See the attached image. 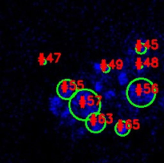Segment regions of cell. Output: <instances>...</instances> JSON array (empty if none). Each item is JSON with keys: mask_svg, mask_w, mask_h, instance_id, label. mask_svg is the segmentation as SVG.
Masks as SVG:
<instances>
[{"mask_svg": "<svg viewBox=\"0 0 164 163\" xmlns=\"http://www.w3.org/2000/svg\"><path fill=\"white\" fill-rule=\"evenodd\" d=\"M69 108L74 118L85 122L92 114L100 113L101 98L94 90L82 88L78 90L77 93L69 101Z\"/></svg>", "mask_w": 164, "mask_h": 163, "instance_id": "6da1fadb", "label": "cell"}, {"mask_svg": "<svg viewBox=\"0 0 164 163\" xmlns=\"http://www.w3.org/2000/svg\"><path fill=\"white\" fill-rule=\"evenodd\" d=\"M126 96L130 103L137 108L151 106L157 96V87L151 80L146 78H136L129 82Z\"/></svg>", "mask_w": 164, "mask_h": 163, "instance_id": "7a4b0ae2", "label": "cell"}, {"mask_svg": "<svg viewBox=\"0 0 164 163\" xmlns=\"http://www.w3.org/2000/svg\"><path fill=\"white\" fill-rule=\"evenodd\" d=\"M77 83L73 79H62L56 86V94L59 97L65 101L69 102L78 91Z\"/></svg>", "mask_w": 164, "mask_h": 163, "instance_id": "3957f363", "label": "cell"}, {"mask_svg": "<svg viewBox=\"0 0 164 163\" xmlns=\"http://www.w3.org/2000/svg\"><path fill=\"white\" fill-rule=\"evenodd\" d=\"M84 122L86 129L92 134L102 133L107 125V118L101 112L97 114H92Z\"/></svg>", "mask_w": 164, "mask_h": 163, "instance_id": "277c9868", "label": "cell"}, {"mask_svg": "<svg viewBox=\"0 0 164 163\" xmlns=\"http://www.w3.org/2000/svg\"><path fill=\"white\" fill-rule=\"evenodd\" d=\"M69 107V102L66 103L65 100L60 97L54 96L49 99V110L54 116H60L63 112Z\"/></svg>", "mask_w": 164, "mask_h": 163, "instance_id": "5b68a950", "label": "cell"}, {"mask_svg": "<svg viewBox=\"0 0 164 163\" xmlns=\"http://www.w3.org/2000/svg\"><path fill=\"white\" fill-rule=\"evenodd\" d=\"M114 130L115 134L119 137H126L131 131V124L126 120H118L115 125Z\"/></svg>", "mask_w": 164, "mask_h": 163, "instance_id": "8992f818", "label": "cell"}, {"mask_svg": "<svg viewBox=\"0 0 164 163\" xmlns=\"http://www.w3.org/2000/svg\"><path fill=\"white\" fill-rule=\"evenodd\" d=\"M135 51L138 55H143L147 52L146 40L144 39H139L135 41L134 45Z\"/></svg>", "mask_w": 164, "mask_h": 163, "instance_id": "52a82bcc", "label": "cell"}, {"mask_svg": "<svg viewBox=\"0 0 164 163\" xmlns=\"http://www.w3.org/2000/svg\"><path fill=\"white\" fill-rule=\"evenodd\" d=\"M134 68L139 74H142L146 70V64L145 62L140 58H137L135 61Z\"/></svg>", "mask_w": 164, "mask_h": 163, "instance_id": "ba28073f", "label": "cell"}, {"mask_svg": "<svg viewBox=\"0 0 164 163\" xmlns=\"http://www.w3.org/2000/svg\"><path fill=\"white\" fill-rule=\"evenodd\" d=\"M118 83L121 85V86H125V85L128 84L129 79L128 76L126 74V72H120L118 76Z\"/></svg>", "mask_w": 164, "mask_h": 163, "instance_id": "9c48e42d", "label": "cell"}, {"mask_svg": "<svg viewBox=\"0 0 164 163\" xmlns=\"http://www.w3.org/2000/svg\"><path fill=\"white\" fill-rule=\"evenodd\" d=\"M115 91L112 90H109L103 93V97L106 100H110L111 98H113L115 97Z\"/></svg>", "mask_w": 164, "mask_h": 163, "instance_id": "30bf717a", "label": "cell"}, {"mask_svg": "<svg viewBox=\"0 0 164 163\" xmlns=\"http://www.w3.org/2000/svg\"><path fill=\"white\" fill-rule=\"evenodd\" d=\"M101 66H102V73L108 74V73L111 71V67H110V66L108 65L107 62H106L105 60H103V61L102 62Z\"/></svg>", "mask_w": 164, "mask_h": 163, "instance_id": "8fae6325", "label": "cell"}, {"mask_svg": "<svg viewBox=\"0 0 164 163\" xmlns=\"http://www.w3.org/2000/svg\"><path fill=\"white\" fill-rule=\"evenodd\" d=\"M94 91L97 93H100L101 91L103 90V84H102V82L98 81L94 83Z\"/></svg>", "mask_w": 164, "mask_h": 163, "instance_id": "7c38bea8", "label": "cell"}, {"mask_svg": "<svg viewBox=\"0 0 164 163\" xmlns=\"http://www.w3.org/2000/svg\"><path fill=\"white\" fill-rule=\"evenodd\" d=\"M93 69L96 74H100L102 72V66L99 62H94L93 64Z\"/></svg>", "mask_w": 164, "mask_h": 163, "instance_id": "4fadbf2b", "label": "cell"}]
</instances>
